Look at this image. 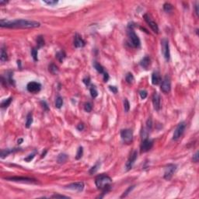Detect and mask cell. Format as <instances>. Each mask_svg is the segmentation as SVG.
Returning <instances> with one entry per match:
<instances>
[{
    "mask_svg": "<svg viewBox=\"0 0 199 199\" xmlns=\"http://www.w3.org/2000/svg\"><path fill=\"white\" fill-rule=\"evenodd\" d=\"M0 26L6 28H22V29H30L37 28L41 26L39 22L29 20H0Z\"/></svg>",
    "mask_w": 199,
    "mask_h": 199,
    "instance_id": "cell-1",
    "label": "cell"
},
{
    "mask_svg": "<svg viewBox=\"0 0 199 199\" xmlns=\"http://www.w3.org/2000/svg\"><path fill=\"white\" fill-rule=\"evenodd\" d=\"M112 183V179L106 175V174H100L97 176L95 179V184L98 189L103 191V194L99 196L98 197H103L105 194L110 191V184Z\"/></svg>",
    "mask_w": 199,
    "mask_h": 199,
    "instance_id": "cell-2",
    "label": "cell"
},
{
    "mask_svg": "<svg viewBox=\"0 0 199 199\" xmlns=\"http://www.w3.org/2000/svg\"><path fill=\"white\" fill-rule=\"evenodd\" d=\"M128 37L129 39V42L130 45L135 48H138L140 47L141 45V41L140 39L138 37V35L135 33L134 29H133V26H128Z\"/></svg>",
    "mask_w": 199,
    "mask_h": 199,
    "instance_id": "cell-3",
    "label": "cell"
},
{
    "mask_svg": "<svg viewBox=\"0 0 199 199\" xmlns=\"http://www.w3.org/2000/svg\"><path fill=\"white\" fill-rule=\"evenodd\" d=\"M161 48H162V54L166 59L167 62L170 60V45L169 41L167 38H163L161 41Z\"/></svg>",
    "mask_w": 199,
    "mask_h": 199,
    "instance_id": "cell-4",
    "label": "cell"
},
{
    "mask_svg": "<svg viewBox=\"0 0 199 199\" xmlns=\"http://www.w3.org/2000/svg\"><path fill=\"white\" fill-rule=\"evenodd\" d=\"M177 168V166L173 163L168 164L166 167H165V170H164V179H166L167 180H170L173 175L174 174V173L176 172Z\"/></svg>",
    "mask_w": 199,
    "mask_h": 199,
    "instance_id": "cell-5",
    "label": "cell"
},
{
    "mask_svg": "<svg viewBox=\"0 0 199 199\" xmlns=\"http://www.w3.org/2000/svg\"><path fill=\"white\" fill-rule=\"evenodd\" d=\"M185 128H186V123L184 122H182L179 123L178 125L177 126L176 129L174 130V135H173V139L175 140V141L178 140L182 136V135L184 134Z\"/></svg>",
    "mask_w": 199,
    "mask_h": 199,
    "instance_id": "cell-6",
    "label": "cell"
},
{
    "mask_svg": "<svg viewBox=\"0 0 199 199\" xmlns=\"http://www.w3.org/2000/svg\"><path fill=\"white\" fill-rule=\"evenodd\" d=\"M160 89L162 90V92H163L164 93H168L170 92L171 90V79L170 77L168 75H166L165 77L163 78L162 83H161V86Z\"/></svg>",
    "mask_w": 199,
    "mask_h": 199,
    "instance_id": "cell-7",
    "label": "cell"
},
{
    "mask_svg": "<svg viewBox=\"0 0 199 199\" xmlns=\"http://www.w3.org/2000/svg\"><path fill=\"white\" fill-rule=\"evenodd\" d=\"M121 137L125 143H130L133 139V132L132 129H123L121 131Z\"/></svg>",
    "mask_w": 199,
    "mask_h": 199,
    "instance_id": "cell-8",
    "label": "cell"
},
{
    "mask_svg": "<svg viewBox=\"0 0 199 199\" xmlns=\"http://www.w3.org/2000/svg\"><path fill=\"white\" fill-rule=\"evenodd\" d=\"M143 18L145 20V21L148 23V25L149 26V27L152 29V30L155 33H159V27L157 25V23L151 18V16L145 13L144 16H143Z\"/></svg>",
    "mask_w": 199,
    "mask_h": 199,
    "instance_id": "cell-9",
    "label": "cell"
},
{
    "mask_svg": "<svg viewBox=\"0 0 199 199\" xmlns=\"http://www.w3.org/2000/svg\"><path fill=\"white\" fill-rule=\"evenodd\" d=\"M27 90L28 92L31 93H37L41 91V84L38 82H30L27 86Z\"/></svg>",
    "mask_w": 199,
    "mask_h": 199,
    "instance_id": "cell-10",
    "label": "cell"
},
{
    "mask_svg": "<svg viewBox=\"0 0 199 199\" xmlns=\"http://www.w3.org/2000/svg\"><path fill=\"white\" fill-rule=\"evenodd\" d=\"M137 157H138V152H137V150H134L133 152L129 156L128 160V161L125 164V168H126L127 171L130 170L132 168L135 160H137Z\"/></svg>",
    "mask_w": 199,
    "mask_h": 199,
    "instance_id": "cell-11",
    "label": "cell"
},
{
    "mask_svg": "<svg viewBox=\"0 0 199 199\" xmlns=\"http://www.w3.org/2000/svg\"><path fill=\"white\" fill-rule=\"evenodd\" d=\"M153 146V141L149 139L148 138L142 140V144H141V152H146L149 151Z\"/></svg>",
    "mask_w": 199,
    "mask_h": 199,
    "instance_id": "cell-12",
    "label": "cell"
},
{
    "mask_svg": "<svg viewBox=\"0 0 199 199\" xmlns=\"http://www.w3.org/2000/svg\"><path fill=\"white\" fill-rule=\"evenodd\" d=\"M84 187H85V185H84L83 182H75V183H72V184L65 186V188L80 192V191H83Z\"/></svg>",
    "mask_w": 199,
    "mask_h": 199,
    "instance_id": "cell-13",
    "label": "cell"
},
{
    "mask_svg": "<svg viewBox=\"0 0 199 199\" xmlns=\"http://www.w3.org/2000/svg\"><path fill=\"white\" fill-rule=\"evenodd\" d=\"M152 104L154 109L159 111L161 108V97L158 93H154L152 95Z\"/></svg>",
    "mask_w": 199,
    "mask_h": 199,
    "instance_id": "cell-14",
    "label": "cell"
},
{
    "mask_svg": "<svg viewBox=\"0 0 199 199\" xmlns=\"http://www.w3.org/2000/svg\"><path fill=\"white\" fill-rule=\"evenodd\" d=\"M74 46L77 48H83L85 45H86V42L82 38V37L76 33L74 37Z\"/></svg>",
    "mask_w": 199,
    "mask_h": 199,
    "instance_id": "cell-15",
    "label": "cell"
},
{
    "mask_svg": "<svg viewBox=\"0 0 199 199\" xmlns=\"http://www.w3.org/2000/svg\"><path fill=\"white\" fill-rule=\"evenodd\" d=\"M7 180L10 181H20V182H35L36 180L32 179V178H28V177H6L5 178Z\"/></svg>",
    "mask_w": 199,
    "mask_h": 199,
    "instance_id": "cell-16",
    "label": "cell"
},
{
    "mask_svg": "<svg viewBox=\"0 0 199 199\" xmlns=\"http://www.w3.org/2000/svg\"><path fill=\"white\" fill-rule=\"evenodd\" d=\"M162 79H161V75L160 74L158 71H155L152 72V83L155 86L159 85L162 81Z\"/></svg>",
    "mask_w": 199,
    "mask_h": 199,
    "instance_id": "cell-17",
    "label": "cell"
},
{
    "mask_svg": "<svg viewBox=\"0 0 199 199\" xmlns=\"http://www.w3.org/2000/svg\"><path fill=\"white\" fill-rule=\"evenodd\" d=\"M20 149H2L1 150V153H0V157H1L2 159H4L6 158V156H8L11 153H13V152H16L17 151H19Z\"/></svg>",
    "mask_w": 199,
    "mask_h": 199,
    "instance_id": "cell-18",
    "label": "cell"
},
{
    "mask_svg": "<svg viewBox=\"0 0 199 199\" xmlns=\"http://www.w3.org/2000/svg\"><path fill=\"white\" fill-rule=\"evenodd\" d=\"M150 65H151V59L149 56H145L140 62V65L145 69H148Z\"/></svg>",
    "mask_w": 199,
    "mask_h": 199,
    "instance_id": "cell-19",
    "label": "cell"
},
{
    "mask_svg": "<svg viewBox=\"0 0 199 199\" xmlns=\"http://www.w3.org/2000/svg\"><path fill=\"white\" fill-rule=\"evenodd\" d=\"M0 60H1L2 62H5L8 60V55H7V51L6 50V48L4 47H3L1 48V55H0Z\"/></svg>",
    "mask_w": 199,
    "mask_h": 199,
    "instance_id": "cell-20",
    "label": "cell"
},
{
    "mask_svg": "<svg viewBox=\"0 0 199 199\" xmlns=\"http://www.w3.org/2000/svg\"><path fill=\"white\" fill-rule=\"evenodd\" d=\"M93 65L94 68H95L100 74H103V73L105 72L104 68H103L99 62H93Z\"/></svg>",
    "mask_w": 199,
    "mask_h": 199,
    "instance_id": "cell-21",
    "label": "cell"
},
{
    "mask_svg": "<svg viewBox=\"0 0 199 199\" xmlns=\"http://www.w3.org/2000/svg\"><path fill=\"white\" fill-rule=\"evenodd\" d=\"M67 160H68V155H66L65 153H61L58 155L57 158V162L58 163H64L65 162H66Z\"/></svg>",
    "mask_w": 199,
    "mask_h": 199,
    "instance_id": "cell-22",
    "label": "cell"
},
{
    "mask_svg": "<svg viewBox=\"0 0 199 199\" xmlns=\"http://www.w3.org/2000/svg\"><path fill=\"white\" fill-rule=\"evenodd\" d=\"M100 167V162H97L93 167H92L90 168V170H89V174H90V175H93V174H96V173L98 171V170H99Z\"/></svg>",
    "mask_w": 199,
    "mask_h": 199,
    "instance_id": "cell-23",
    "label": "cell"
},
{
    "mask_svg": "<svg viewBox=\"0 0 199 199\" xmlns=\"http://www.w3.org/2000/svg\"><path fill=\"white\" fill-rule=\"evenodd\" d=\"M37 48H41L45 45V40L43 36L40 35L37 38Z\"/></svg>",
    "mask_w": 199,
    "mask_h": 199,
    "instance_id": "cell-24",
    "label": "cell"
},
{
    "mask_svg": "<svg viewBox=\"0 0 199 199\" xmlns=\"http://www.w3.org/2000/svg\"><path fill=\"white\" fill-rule=\"evenodd\" d=\"M125 80L126 82L128 83V84H132L134 83V80H135V78H134V75H132V73L131 72H128L125 75Z\"/></svg>",
    "mask_w": 199,
    "mask_h": 199,
    "instance_id": "cell-25",
    "label": "cell"
},
{
    "mask_svg": "<svg viewBox=\"0 0 199 199\" xmlns=\"http://www.w3.org/2000/svg\"><path fill=\"white\" fill-rule=\"evenodd\" d=\"M12 100H13V98L12 97H9L6 100H4L2 103H1V107L2 108H7L10 103H12Z\"/></svg>",
    "mask_w": 199,
    "mask_h": 199,
    "instance_id": "cell-26",
    "label": "cell"
},
{
    "mask_svg": "<svg viewBox=\"0 0 199 199\" xmlns=\"http://www.w3.org/2000/svg\"><path fill=\"white\" fill-rule=\"evenodd\" d=\"M33 123V116L32 113H29L27 116V121H26V127L29 128Z\"/></svg>",
    "mask_w": 199,
    "mask_h": 199,
    "instance_id": "cell-27",
    "label": "cell"
},
{
    "mask_svg": "<svg viewBox=\"0 0 199 199\" xmlns=\"http://www.w3.org/2000/svg\"><path fill=\"white\" fill-rule=\"evenodd\" d=\"M63 105V99L61 96H58L55 100V107L58 109H60Z\"/></svg>",
    "mask_w": 199,
    "mask_h": 199,
    "instance_id": "cell-28",
    "label": "cell"
},
{
    "mask_svg": "<svg viewBox=\"0 0 199 199\" xmlns=\"http://www.w3.org/2000/svg\"><path fill=\"white\" fill-rule=\"evenodd\" d=\"M65 57H66V55L65 53V51H59L56 54V58H58V60L60 62H63Z\"/></svg>",
    "mask_w": 199,
    "mask_h": 199,
    "instance_id": "cell-29",
    "label": "cell"
},
{
    "mask_svg": "<svg viewBox=\"0 0 199 199\" xmlns=\"http://www.w3.org/2000/svg\"><path fill=\"white\" fill-rule=\"evenodd\" d=\"M83 155V148L82 146H79L78 150H77V152H76V155H75V159L76 160H80V159L82 158Z\"/></svg>",
    "mask_w": 199,
    "mask_h": 199,
    "instance_id": "cell-30",
    "label": "cell"
},
{
    "mask_svg": "<svg viewBox=\"0 0 199 199\" xmlns=\"http://www.w3.org/2000/svg\"><path fill=\"white\" fill-rule=\"evenodd\" d=\"M90 95L93 98H96L98 96V92H97V90L95 87V86H91V87L90 89Z\"/></svg>",
    "mask_w": 199,
    "mask_h": 199,
    "instance_id": "cell-31",
    "label": "cell"
},
{
    "mask_svg": "<svg viewBox=\"0 0 199 199\" xmlns=\"http://www.w3.org/2000/svg\"><path fill=\"white\" fill-rule=\"evenodd\" d=\"M49 71H50V72L51 73H52V74H57L58 73V66L57 65H55V64H53V63H51L50 65H49Z\"/></svg>",
    "mask_w": 199,
    "mask_h": 199,
    "instance_id": "cell-32",
    "label": "cell"
},
{
    "mask_svg": "<svg viewBox=\"0 0 199 199\" xmlns=\"http://www.w3.org/2000/svg\"><path fill=\"white\" fill-rule=\"evenodd\" d=\"M173 9H174V7H173V6H172L170 3H164V5H163V10H164L165 12L170 13V12H171V11L173 10Z\"/></svg>",
    "mask_w": 199,
    "mask_h": 199,
    "instance_id": "cell-33",
    "label": "cell"
},
{
    "mask_svg": "<svg viewBox=\"0 0 199 199\" xmlns=\"http://www.w3.org/2000/svg\"><path fill=\"white\" fill-rule=\"evenodd\" d=\"M37 48H33L32 50H31V55L33 58V60L35 62H37L38 61V57H37Z\"/></svg>",
    "mask_w": 199,
    "mask_h": 199,
    "instance_id": "cell-34",
    "label": "cell"
},
{
    "mask_svg": "<svg viewBox=\"0 0 199 199\" xmlns=\"http://www.w3.org/2000/svg\"><path fill=\"white\" fill-rule=\"evenodd\" d=\"M37 154V151L35 150L33 152H32L31 154H30V155H28L26 158H24V160L26 161V162H27V163H29V162H30L35 157V155Z\"/></svg>",
    "mask_w": 199,
    "mask_h": 199,
    "instance_id": "cell-35",
    "label": "cell"
},
{
    "mask_svg": "<svg viewBox=\"0 0 199 199\" xmlns=\"http://www.w3.org/2000/svg\"><path fill=\"white\" fill-rule=\"evenodd\" d=\"M43 3H45V4H47L48 6H55L56 4H58V1H56V0H44Z\"/></svg>",
    "mask_w": 199,
    "mask_h": 199,
    "instance_id": "cell-36",
    "label": "cell"
},
{
    "mask_svg": "<svg viewBox=\"0 0 199 199\" xmlns=\"http://www.w3.org/2000/svg\"><path fill=\"white\" fill-rule=\"evenodd\" d=\"M152 128V121L151 118H149L147 122H146V129H147V132H149Z\"/></svg>",
    "mask_w": 199,
    "mask_h": 199,
    "instance_id": "cell-37",
    "label": "cell"
},
{
    "mask_svg": "<svg viewBox=\"0 0 199 199\" xmlns=\"http://www.w3.org/2000/svg\"><path fill=\"white\" fill-rule=\"evenodd\" d=\"M124 108H125V112H128L130 110V103L128 100V99H126V98L124 100Z\"/></svg>",
    "mask_w": 199,
    "mask_h": 199,
    "instance_id": "cell-38",
    "label": "cell"
},
{
    "mask_svg": "<svg viewBox=\"0 0 199 199\" xmlns=\"http://www.w3.org/2000/svg\"><path fill=\"white\" fill-rule=\"evenodd\" d=\"M92 109H93V106H92V104H91L90 102H87V103H86L84 104V110H85L87 113L91 112Z\"/></svg>",
    "mask_w": 199,
    "mask_h": 199,
    "instance_id": "cell-39",
    "label": "cell"
},
{
    "mask_svg": "<svg viewBox=\"0 0 199 199\" xmlns=\"http://www.w3.org/2000/svg\"><path fill=\"white\" fill-rule=\"evenodd\" d=\"M134 188H135V186H130V187H128V189H127V190H126V191H125L123 193V194L122 195V197H121L122 198V197H126V196H127V195H128L129 193H131V191H132Z\"/></svg>",
    "mask_w": 199,
    "mask_h": 199,
    "instance_id": "cell-40",
    "label": "cell"
},
{
    "mask_svg": "<svg viewBox=\"0 0 199 199\" xmlns=\"http://www.w3.org/2000/svg\"><path fill=\"white\" fill-rule=\"evenodd\" d=\"M139 95H140V97H141V98L142 99V100H144V99H145L146 97H147V95H148V93H147V91L146 90H141L140 92H139Z\"/></svg>",
    "mask_w": 199,
    "mask_h": 199,
    "instance_id": "cell-41",
    "label": "cell"
},
{
    "mask_svg": "<svg viewBox=\"0 0 199 199\" xmlns=\"http://www.w3.org/2000/svg\"><path fill=\"white\" fill-rule=\"evenodd\" d=\"M198 152H196V153L193 155L192 157V161L194 163H197L198 162Z\"/></svg>",
    "mask_w": 199,
    "mask_h": 199,
    "instance_id": "cell-42",
    "label": "cell"
},
{
    "mask_svg": "<svg viewBox=\"0 0 199 199\" xmlns=\"http://www.w3.org/2000/svg\"><path fill=\"white\" fill-rule=\"evenodd\" d=\"M83 83H85L86 86H90V78L89 76H87V77L83 79Z\"/></svg>",
    "mask_w": 199,
    "mask_h": 199,
    "instance_id": "cell-43",
    "label": "cell"
},
{
    "mask_svg": "<svg viewBox=\"0 0 199 199\" xmlns=\"http://www.w3.org/2000/svg\"><path fill=\"white\" fill-rule=\"evenodd\" d=\"M41 104L42 105V107L44 108V110H49V107H48V106L46 101H45V100L41 101Z\"/></svg>",
    "mask_w": 199,
    "mask_h": 199,
    "instance_id": "cell-44",
    "label": "cell"
},
{
    "mask_svg": "<svg viewBox=\"0 0 199 199\" xmlns=\"http://www.w3.org/2000/svg\"><path fill=\"white\" fill-rule=\"evenodd\" d=\"M51 197L53 198H58V197H65V198H68V196H65V195H62V194H53L51 196Z\"/></svg>",
    "mask_w": 199,
    "mask_h": 199,
    "instance_id": "cell-45",
    "label": "cell"
},
{
    "mask_svg": "<svg viewBox=\"0 0 199 199\" xmlns=\"http://www.w3.org/2000/svg\"><path fill=\"white\" fill-rule=\"evenodd\" d=\"M103 75V80H104V82H105V83H107V82L109 80L110 76H109V75H108V73H107V72H105Z\"/></svg>",
    "mask_w": 199,
    "mask_h": 199,
    "instance_id": "cell-46",
    "label": "cell"
},
{
    "mask_svg": "<svg viewBox=\"0 0 199 199\" xmlns=\"http://www.w3.org/2000/svg\"><path fill=\"white\" fill-rule=\"evenodd\" d=\"M109 89L110 90V91H112L114 93H117V88L116 86H109Z\"/></svg>",
    "mask_w": 199,
    "mask_h": 199,
    "instance_id": "cell-47",
    "label": "cell"
},
{
    "mask_svg": "<svg viewBox=\"0 0 199 199\" xmlns=\"http://www.w3.org/2000/svg\"><path fill=\"white\" fill-rule=\"evenodd\" d=\"M77 129H78L79 131H83V130L84 129V125H83V123L79 124V125H77Z\"/></svg>",
    "mask_w": 199,
    "mask_h": 199,
    "instance_id": "cell-48",
    "label": "cell"
},
{
    "mask_svg": "<svg viewBox=\"0 0 199 199\" xmlns=\"http://www.w3.org/2000/svg\"><path fill=\"white\" fill-rule=\"evenodd\" d=\"M8 3V1H3V0H0V5L1 6H3L5 4Z\"/></svg>",
    "mask_w": 199,
    "mask_h": 199,
    "instance_id": "cell-49",
    "label": "cell"
},
{
    "mask_svg": "<svg viewBox=\"0 0 199 199\" xmlns=\"http://www.w3.org/2000/svg\"><path fill=\"white\" fill-rule=\"evenodd\" d=\"M197 8H198V6L196 5V6H195V13H196V15H197V16H198V10H197Z\"/></svg>",
    "mask_w": 199,
    "mask_h": 199,
    "instance_id": "cell-50",
    "label": "cell"
},
{
    "mask_svg": "<svg viewBox=\"0 0 199 199\" xmlns=\"http://www.w3.org/2000/svg\"><path fill=\"white\" fill-rule=\"evenodd\" d=\"M23 142V139H20V140H18V142H18V144H19V145H20V144H21V142Z\"/></svg>",
    "mask_w": 199,
    "mask_h": 199,
    "instance_id": "cell-51",
    "label": "cell"
}]
</instances>
